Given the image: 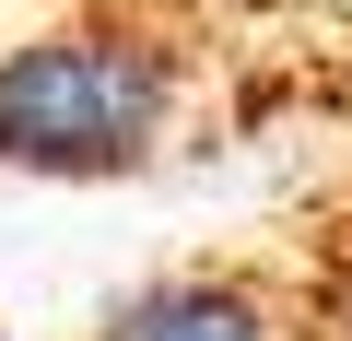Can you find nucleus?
I'll return each instance as SVG.
<instances>
[{
    "label": "nucleus",
    "mask_w": 352,
    "mask_h": 341,
    "mask_svg": "<svg viewBox=\"0 0 352 341\" xmlns=\"http://www.w3.org/2000/svg\"><path fill=\"white\" fill-rule=\"evenodd\" d=\"M329 329H340V341H352V294H340V318H329Z\"/></svg>",
    "instance_id": "7ed1b4c3"
},
{
    "label": "nucleus",
    "mask_w": 352,
    "mask_h": 341,
    "mask_svg": "<svg viewBox=\"0 0 352 341\" xmlns=\"http://www.w3.org/2000/svg\"><path fill=\"white\" fill-rule=\"evenodd\" d=\"M188 118V48L141 24H59L0 48V165L24 177H141Z\"/></svg>",
    "instance_id": "f257e3e1"
},
{
    "label": "nucleus",
    "mask_w": 352,
    "mask_h": 341,
    "mask_svg": "<svg viewBox=\"0 0 352 341\" xmlns=\"http://www.w3.org/2000/svg\"><path fill=\"white\" fill-rule=\"evenodd\" d=\"M82 341H270V294L247 271H164V282L118 294Z\"/></svg>",
    "instance_id": "f03ea898"
}]
</instances>
